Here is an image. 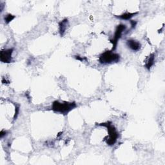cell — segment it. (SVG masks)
<instances>
[{"label":"cell","instance_id":"cell-2","mask_svg":"<svg viewBox=\"0 0 165 165\" xmlns=\"http://www.w3.org/2000/svg\"><path fill=\"white\" fill-rule=\"evenodd\" d=\"M99 125L106 127L107 130H108V135L104 139V140L106 141V143L108 145H114V144L116 143L117 139L119 137V134L115 127L110 122L106 123H100L99 124Z\"/></svg>","mask_w":165,"mask_h":165},{"label":"cell","instance_id":"cell-1","mask_svg":"<svg viewBox=\"0 0 165 165\" xmlns=\"http://www.w3.org/2000/svg\"><path fill=\"white\" fill-rule=\"evenodd\" d=\"M76 107L75 102H59L58 101H54L52 106V110L56 112H59L62 114H67L69 112Z\"/></svg>","mask_w":165,"mask_h":165},{"label":"cell","instance_id":"cell-9","mask_svg":"<svg viewBox=\"0 0 165 165\" xmlns=\"http://www.w3.org/2000/svg\"><path fill=\"white\" fill-rule=\"evenodd\" d=\"M137 12H133V13H130V12H126L124 13L122 15H121L119 16V18L122 19H124V20H129L130 18H132L133 16H135V14H137Z\"/></svg>","mask_w":165,"mask_h":165},{"label":"cell","instance_id":"cell-10","mask_svg":"<svg viewBox=\"0 0 165 165\" xmlns=\"http://www.w3.org/2000/svg\"><path fill=\"white\" fill-rule=\"evenodd\" d=\"M14 18H15V16L12 15V14H7V15L5 17L4 19H5V23L8 24V23H9L10 21H12Z\"/></svg>","mask_w":165,"mask_h":165},{"label":"cell","instance_id":"cell-13","mask_svg":"<svg viewBox=\"0 0 165 165\" xmlns=\"http://www.w3.org/2000/svg\"><path fill=\"white\" fill-rule=\"evenodd\" d=\"M6 134H7V132L4 131V130H2V131L1 132V134H0V136H1V137L2 138L3 136L5 135H6Z\"/></svg>","mask_w":165,"mask_h":165},{"label":"cell","instance_id":"cell-6","mask_svg":"<svg viewBox=\"0 0 165 165\" xmlns=\"http://www.w3.org/2000/svg\"><path fill=\"white\" fill-rule=\"evenodd\" d=\"M127 46L133 51H138L140 50L141 45L139 42H138L134 39H129L127 41Z\"/></svg>","mask_w":165,"mask_h":165},{"label":"cell","instance_id":"cell-4","mask_svg":"<svg viewBox=\"0 0 165 165\" xmlns=\"http://www.w3.org/2000/svg\"><path fill=\"white\" fill-rule=\"evenodd\" d=\"M125 29H126V25H123V24L118 25L116 29H115L114 38L110 40V42L112 43V45H113L112 50H114L115 48H116L118 40L121 38L123 32Z\"/></svg>","mask_w":165,"mask_h":165},{"label":"cell","instance_id":"cell-11","mask_svg":"<svg viewBox=\"0 0 165 165\" xmlns=\"http://www.w3.org/2000/svg\"><path fill=\"white\" fill-rule=\"evenodd\" d=\"M19 106H16L15 114H14V119H16V117H18V113H19Z\"/></svg>","mask_w":165,"mask_h":165},{"label":"cell","instance_id":"cell-8","mask_svg":"<svg viewBox=\"0 0 165 165\" xmlns=\"http://www.w3.org/2000/svg\"><path fill=\"white\" fill-rule=\"evenodd\" d=\"M67 24H68V19H63V21H61L59 23V32L60 35L63 36V34H64L65 32L66 29V27H67Z\"/></svg>","mask_w":165,"mask_h":165},{"label":"cell","instance_id":"cell-7","mask_svg":"<svg viewBox=\"0 0 165 165\" xmlns=\"http://www.w3.org/2000/svg\"><path fill=\"white\" fill-rule=\"evenodd\" d=\"M154 61H155V55L154 54H151L147 58L145 63V67L148 69V70H150V68H151L153 65V64H154Z\"/></svg>","mask_w":165,"mask_h":165},{"label":"cell","instance_id":"cell-12","mask_svg":"<svg viewBox=\"0 0 165 165\" xmlns=\"http://www.w3.org/2000/svg\"><path fill=\"white\" fill-rule=\"evenodd\" d=\"M130 23H131L132 27V28H135V26H136V24H137V22L135 21H133V20H132V21H130Z\"/></svg>","mask_w":165,"mask_h":165},{"label":"cell","instance_id":"cell-14","mask_svg":"<svg viewBox=\"0 0 165 165\" xmlns=\"http://www.w3.org/2000/svg\"><path fill=\"white\" fill-rule=\"evenodd\" d=\"M75 57H76V58L77 59L81 60V61H83L84 59H85V58L84 59V58H83V57H79V56H75Z\"/></svg>","mask_w":165,"mask_h":165},{"label":"cell","instance_id":"cell-5","mask_svg":"<svg viewBox=\"0 0 165 165\" xmlns=\"http://www.w3.org/2000/svg\"><path fill=\"white\" fill-rule=\"evenodd\" d=\"M12 52L13 48L1 50L0 52V60H1V61L5 63H10L12 62Z\"/></svg>","mask_w":165,"mask_h":165},{"label":"cell","instance_id":"cell-3","mask_svg":"<svg viewBox=\"0 0 165 165\" xmlns=\"http://www.w3.org/2000/svg\"><path fill=\"white\" fill-rule=\"evenodd\" d=\"M120 56L116 53H114L112 51H106L103 53L99 57V61L102 64L117 63L119 61Z\"/></svg>","mask_w":165,"mask_h":165}]
</instances>
